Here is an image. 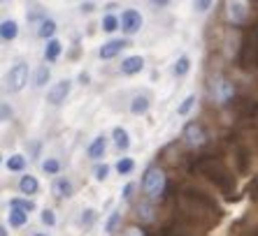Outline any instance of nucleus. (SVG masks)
Masks as SVG:
<instances>
[{
  "instance_id": "nucleus-1",
  "label": "nucleus",
  "mask_w": 258,
  "mask_h": 236,
  "mask_svg": "<svg viewBox=\"0 0 258 236\" xmlns=\"http://www.w3.org/2000/svg\"><path fill=\"white\" fill-rule=\"evenodd\" d=\"M196 169H198L205 178H210L212 183L221 190V192H226V195H230V192L235 190L233 174H230L228 167L223 165L221 160H216V158H198V160H196Z\"/></svg>"
},
{
  "instance_id": "nucleus-2",
  "label": "nucleus",
  "mask_w": 258,
  "mask_h": 236,
  "mask_svg": "<svg viewBox=\"0 0 258 236\" xmlns=\"http://www.w3.org/2000/svg\"><path fill=\"white\" fill-rule=\"evenodd\" d=\"M142 188H144V192H147V197H149V199L161 197L163 190H165V174H163L158 167H149V169H147V174H144Z\"/></svg>"
},
{
  "instance_id": "nucleus-3",
  "label": "nucleus",
  "mask_w": 258,
  "mask_h": 236,
  "mask_svg": "<svg viewBox=\"0 0 258 236\" xmlns=\"http://www.w3.org/2000/svg\"><path fill=\"white\" fill-rule=\"evenodd\" d=\"M212 95H214V100L219 102V104H226V102L233 100V95H235V86L228 81V79L216 77L214 81H212Z\"/></svg>"
},
{
  "instance_id": "nucleus-4",
  "label": "nucleus",
  "mask_w": 258,
  "mask_h": 236,
  "mask_svg": "<svg viewBox=\"0 0 258 236\" xmlns=\"http://www.w3.org/2000/svg\"><path fill=\"white\" fill-rule=\"evenodd\" d=\"M26 83H28V65H26V63H17V65L10 70V74H7V86H10V90L19 93Z\"/></svg>"
},
{
  "instance_id": "nucleus-5",
  "label": "nucleus",
  "mask_w": 258,
  "mask_h": 236,
  "mask_svg": "<svg viewBox=\"0 0 258 236\" xmlns=\"http://www.w3.org/2000/svg\"><path fill=\"white\" fill-rule=\"evenodd\" d=\"M181 137H184V144L191 148H200L207 142V135H205L200 123H188L186 128H184V132H181Z\"/></svg>"
},
{
  "instance_id": "nucleus-6",
  "label": "nucleus",
  "mask_w": 258,
  "mask_h": 236,
  "mask_svg": "<svg viewBox=\"0 0 258 236\" xmlns=\"http://www.w3.org/2000/svg\"><path fill=\"white\" fill-rule=\"evenodd\" d=\"M226 12H228L230 24L240 26L246 21L249 17V7H246V0H226Z\"/></svg>"
},
{
  "instance_id": "nucleus-7",
  "label": "nucleus",
  "mask_w": 258,
  "mask_h": 236,
  "mask_svg": "<svg viewBox=\"0 0 258 236\" xmlns=\"http://www.w3.org/2000/svg\"><path fill=\"white\" fill-rule=\"evenodd\" d=\"M70 88H72V83L68 81V79H63V81H58V83H56V86H51V90H49V95H47L49 104H54V106L63 104V102H66V97H68V95H70Z\"/></svg>"
},
{
  "instance_id": "nucleus-8",
  "label": "nucleus",
  "mask_w": 258,
  "mask_h": 236,
  "mask_svg": "<svg viewBox=\"0 0 258 236\" xmlns=\"http://www.w3.org/2000/svg\"><path fill=\"white\" fill-rule=\"evenodd\" d=\"M121 28H123V33H128V35L138 33V30L142 28V17H140V12L126 10V12L121 14Z\"/></svg>"
},
{
  "instance_id": "nucleus-9",
  "label": "nucleus",
  "mask_w": 258,
  "mask_h": 236,
  "mask_svg": "<svg viewBox=\"0 0 258 236\" xmlns=\"http://www.w3.org/2000/svg\"><path fill=\"white\" fill-rule=\"evenodd\" d=\"M123 47H128L126 40H109V42H105V44L100 47V58H105V60L114 58V56H119L121 53V49Z\"/></svg>"
},
{
  "instance_id": "nucleus-10",
  "label": "nucleus",
  "mask_w": 258,
  "mask_h": 236,
  "mask_svg": "<svg viewBox=\"0 0 258 236\" xmlns=\"http://www.w3.org/2000/svg\"><path fill=\"white\" fill-rule=\"evenodd\" d=\"M142 67H144V60L140 56H128L121 63V72L123 74H138V72H142Z\"/></svg>"
},
{
  "instance_id": "nucleus-11",
  "label": "nucleus",
  "mask_w": 258,
  "mask_h": 236,
  "mask_svg": "<svg viewBox=\"0 0 258 236\" xmlns=\"http://www.w3.org/2000/svg\"><path fill=\"white\" fill-rule=\"evenodd\" d=\"M17 33H19L17 21H12V19L3 21V26H0V37H3V42H12L14 37H17Z\"/></svg>"
},
{
  "instance_id": "nucleus-12",
  "label": "nucleus",
  "mask_w": 258,
  "mask_h": 236,
  "mask_svg": "<svg viewBox=\"0 0 258 236\" xmlns=\"http://www.w3.org/2000/svg\"><path fill=\"white\" fill-rule=\"evenodd\" d=\"M105 148H107V142H105V137H96L93 144L89 146V158L91 160H100L105 155Z\"/></svg>"
},
{
  "instance_id": "nucleus-13",
  "label": "nucleus",
  "mask_w": 258,
  "mask_h": 236,
  "mask_svg": "<svg viewBox=\"0 0 258 236\" xmlns=\"http://www.w3.org/2000/svg\"><path fill=\"white\" fill-rule=\"evenodd\" d=\"M19 190H21L24 195H35L37 190H40V183H37L33 176L26 174V176H21V181H19Z\"/></svg>"
},
{
  "instance_id": "nucleus-14",
  "label": "nucleus",
  "mask_w": 258,
  "mask_h": 236,
  "mask_svg": "<svg viewBox=\"0 0 258 236\" xmlns=\"http://www.w3.org/2000/svg\"><path fill=\"white\" fill-rule=\"evenodd\" d=\"M58 56H60V42L51 37V40H47V47H44V58H47L49 63H54Z\"/></svg>"
},
{
  "instance_id": "nucleus-15",
  "label": "nucleus",
  "mask_w": 258,
  "mask_h": 236,
  "mask_svg": "<svg viewBox=\"0 0 258 236\" xmlns=\"http://www.w3.org/2000/svg\"><path fill=\"white\" fill-rule=\"evenodd\" d=\"M147 109H149V97H147V95H135L131 102V111L133 113H147Z\"/></svg>"
},
{
  "instance_id": "nucleus-16",
  "label": "nucleus",
  "mask_w": 258,
  "mask_h": 236,
  "mask_svg": "<svg viewBox=\"0 0 258 236\" xmlns=\"http://www.w3.org/2000/svg\"><path fill=\"white\" fill-rule=\"evenodd\" d=\"M112 137H114V144L121 148V151H126V148L131 146V139H128V132L123 130V128H114V132H112Z\"/></svg>"
},
{
  "instance_id": "nucleus-17",
  "label": "nucleus",
  "mask_w": 258,
  "mask_h": 236,
  "mask_svg": "<svg viewBox=\"0 0 258 236\" xmlns=\"http://www.w3.org/2000/svg\"><path fill=\"white\" fill-rule=\"evenodd\" d=\"M54 192H56L58 197H70V195H72V183L68 181V178H56Z\"/></svg>"
},
{
  "instance_id": "nucleus-18",
  "label": "nucleus",
  "mask_w": 258,
  "mask_h": 236,
  "mask_svg": "<svg viewBox=\"0 0 258 236\" xmlns=\"http://www.w3.org/2000/svg\"><path fill=\"white\" fill-rule=\"evenodd\" d=\"M26 222H28V213L26 211H19V208L10 211V224H12V227H24Z\"/></svg>"
},
{
  "instance_id": "nucleus-19",
  "label": "nucleus",
  "mask_w": 258,
  "mask_h": 236,
  "mask_svg": "<svg viewBox=\"0 0 258 236\" xmlns=\"http://www.w3.org/2000/svg\"><path fill=\"white\" fill-rule=\"evenodd\" d=\"M40 37H44V40H51L56 33V21H51V19H44L42 24H40Z\"/></svg>"
},
{
  "instance_id": "nucleus-20",
  "label": "nucleus",
  "mask_w": 258,
  "mask_h": 236,
  "mask_svg": "<svg viewBox=\"0 0 258 236\" xmlns=\"http://www.w3.org/2000/svg\"><path fill=\"white\" fill-rule=\"evenodd\" d=\"M5 165H7V169H10V171H24L26 158H24V155H10Z\"/></svg>"
},
{
  "instance_id": "nucleus-21",
  "label": "nucleus",
  "mask_w": 258,
  "mask_h": 236,
  "mask_svg": "<svg viewBox=\"0 0 258 236\" xmlns=\"http://www.w3.org/2000/svg\"><path fill=\"white\" fill-rule=\"evenodd\" d=\"M10 208H19V211L30 213V211H35V204L30 199H19V197H14V199H10Z\"/></svg>"
},
{
  "instance_id": "nucleus-22",
  "label": "nucleus",
  "mask_w": 258,
  "mask_h": 236,
  "mask_svg": "<svg viewBox=\"0 0 258 236\" xmlns=\"http://www.w3.org/2000/svg\"><path fill=\"white\" fill-rule=\"evenodd\" d=\"M138 215L144 220V222H151V220H154V206H151L149 201H142L138 206Z\"/></svg>"
},
{
  "instance_id": "nucleus-23",
  "label": "nucleus",
  "mask_w": 258,
  "mask_h": 236,
  "mask_svg": "<svg viewBox=\"0 0 258 236\" xmlns=\"http://www.w3.org/2000/svg\"><path fill=\"white\" fill-rule=\"evenodd\" d=\"M188 70H191V60H188L186 56H181V58L174 63V67H172V72L177 74V77H184Z\"/></svg>"
},
{
  "instance_id": "nucleus-24",
  "label": "nucleus",
  "mask_w": 258,
  "mask_h": 236,
  "mask_svg": "<svg viewBox=\"0 0 258 236\" xmlns=\"http://www.w3.org/2000/svg\"><path fill=\"white\" fill-rule=\"evenodd\" d=\"M42 171L44 174H49V176H54V174H58L60 171V162L56 158H47L42 162Z\"/></svg>"
},
{
  "instance_id": "nucleus-25",
  "label": "nucleus",
  "mask_w": 258,
  "mask_h": 236,
  "mask_svg": "<svg viewBox=\"0 0 258 236\" xmlns=\"http://www.w3.org/2000/svg\"><path fill=\"white\" fill-rule=\"evenodd\" d=\"M193 106H196V95H188V97H184V102L177 106V113H179V116H186Z\"/></svg>"
},
{
  "instance_id": "nucleus-26",
  "label": "nucleus",
  "mask_w": 258,
  "mask_h": 236,
  "mask_svg": "<svg viewBox=\"0 0 258 236\" xmlns=\"http://www.w3.org/2000/svg\"><path fill=\"white\" fill-rule=\"evenodd\" d=\"M133 169H135V162H133L131 158H121L119 162H116V171H119V174H123V176H126V174H131Z\"/></svg>"
},
{
  "instance_id": "nucleus-27",
  "label": "nucleus",
  "mask_w": 258,
  "mask_h": 236,
  "mask_svg": "<svg viewBox=\"0 0 258 236\" xmlns=\"http://www.w3.org/2000/svg\"><path fill=\"white\" fill-rule=\"evenodd\" d=\"M49 74H51V72H49V67H47V65H42L40 70L35 72V86H37V88H42L44 83L49 81Z\"/></svg>"
},
{
  "instance_id": "nucleus-28",
  "label": "nucleus",
  "mask_w": 258,
  "mask_h": 236,
  "mask_svg": "<svg viewBox=\"0 0 258 236\" xmlns=\"http://www.w3.org/2000/svg\"><path fill=\"white\" fill-rule=\"evenodd\" d=\"M119 220H121V213H119V211H114V213H112V215L107 218V222H105V231H107V234H112V231L116 229Z\"/></svg>"
},
{
  "instance_id": "nucleus-29",
  "label": "nucleus",
  "mask_w": 258,
  "mask_h": 236,
  "mask_svg": "<svg viewBox=\"0 0 258 236\" xmlns=\"http://www.w3.org/2000/svg\"><path fill=\"white\" fill-rule=\"evenodd\" d=\"M116 28H119V21H116V17H112V14H109V17L102 19V30H105V33H114Z\"/></svg>"
},
{
  "instance_id": "nucleus-30",
  "label": "nucleus",
  "mask_w": 258,
  "mask_h": 236,
  "mask_svg": "<svg viewBox=\"0 0 258 236\" xmlns=\"http://www.w3.org/2000/svg\"><path fill=\"white\" fill-rule=\"evenodd\" d=\"M40 218H42V222L47 224V227H54V224H56V215H54V211H51V208H44Z\"/></svg>"
},
{
  "instance_id": "nucleus-31",
  "label": "nucleus",
  "mask_w": 258,
  "mask_h": 236,
  "mask_svg": "<svg viewBox=\"0 0 258 236\" xmlns=\"http://www.w3.org/2000/svg\"><path fill=\"white\" fill-rule=\"evenodd\" d=\"M107 174H109V167L107 165H98L96 169H93V176H96L98 181H105V178H107Z\"/></svg>"
},
{
  "instance_id": "nucleus-32",
  "label": "nucleus",
  "mask_w": 258,
  "mask_h": 236,
  "mask_svg": "<svg viewBox=\"0 0 258 236\" xmlns=\"http://www.w3.org/2000/svg\"><path fill=\"white\" fill-rule=\"evenodd\" d=\"M212 7V0H196V10L198 12H207Z\"/></svg>"
},
{
  "instance_id": "nucleus-33",
  "label": "nucleus",
  "mask_w": 258,
  "mask_h": 236,
  "mask_svg": "<svg viewBox=\"0 0 258 236\" xmlns=\"http://www.w3.org/2000/svg\"><path fill=\"white\" fill-rule=\"evenodd\" d=\"M93 218H96V215H93V211H91V208H86V213L82 215V224H86V227H89V224L93 222Z\"/></svg>"
},
{
  "instance_id": "nucleus-34",
  "label": "nucleus",
  "mask_w": 258,
  "mask_h": 236,
  "mask_svg": "<svg viewBox=\"0 0 258 236\" xmlns=\"http://www.w3.org/2000/svg\"><path fill=\"white\" fill-rule=\"evenodd\" d=\"M123 236H147V234H144V229H140V227H128Z\"/></svg>"
},
{
  "instance_id": "nucleus-35",
  "label": "nucleus",
  "mask_w": 258,
  "mask_h": 236,
  "mask_svg": "<svg viewBox=\"0 0 258 236\" xmlns=\"http://www.w3.org/2000/svg\"><path fill=\"white\" fill-rule=\"evenodd\" d=\"M165 236H193V234H188V231H184V229H168Z\"/></svg>"
},
{
  "instance_id": "nucleus-36",
  "label": "nucleus",
  "mask_w": 258,
  "mask_h": 236,
  "mask_svg": "<svg viewBox=\"0 0 258 236\" xmlns=\"http://www.w3.org/2000/svg\"><path fill=\"white\" fill-rule=\"evenodd\" d=\"M10 116H12V109H10L7 104H3V121L7 123V121H10Z\"/></svg>"
},
{
  "instance_id": "nucleus-37",
  "label": "nucleus",
  "mask_w": 258,
  "mask_h": 236,
  "mask_svg": "<svg viewBox=\"0 0 258 236\" xmlns=\"http://www.w3.org/2000/svg\"><path fill=\"white\" fill-rule=\"evenodd\" d=\"M154 7H168L170 5V0H149Z\"/></svg>"
},
{
  "instance_id": "nucleus-38",
  "label": "nucleus",
  "mask_w": 258,
  "mask_h": 236,
  "mask_svg": "<svg viewBox=\"0 0 258 236\" xmlns=\"http://www.w3.org/2000/svg\"><path fill=\"white\" fill-rule=\"evenodd\" d=\"M253 58H256V65H258V33H256V40H253Z\"/></svg>"
},
{
  "instance_id": "nucleus-39",
  "label": "nucleus",
  "mask_w": 258,
  "mask_h": 236,
  "mask_svg": "<svg viewBox=\"0 0 258 236\" xmlns=\"http://www.w3.org/2000/svg\"><path fill=\"white\" fill-rule=\"evenodd\" d=\"M131 195H133V183H128L126 188H123V197H126V199H128V197H131Z\"/></svg>"
},
{
  "instance_id": "nucleus-40",
  "label": "nucleus",
  "mask_w": 258,
  "mask_h": 236,
  "mask_svg": "<svg viewBox=\"0 0 258 236\" xmlns=\"http://www.w3.org/2000/svg\"><path fill=\"white\" fill-rule=\"evenodd\" d=\"M0 236H7V229H5V227H0Z\"/></svg>"
},
{
  "instance_id": "nucleus-41",
  "label": "nucleus",
  "mask_w": 258,
  "mask_h": 236,
  "mask_svg": "<svg viewBox=\"0 0 258 236\" xmlns=\"http://www.w3.org/2000/svg\"><path fill=\"white\" fill-rule=\"evenodd\" d=\"M249 236H258V229H253V231H251V234H249Z\"/></svg>"
},
{
  "instance_id": "nucleus-42",
  "label": "nucleus",
  "mask_w": 258,
  "mask_h": 236,
  "mask_svg": "<svg viewBox=\"0 0 258 236\" xmlns=\"http://www.w3.org/2000/svg\"><path fill=\"white\" fill-rule=\"evenodd\" d=\"M33 236H47V234H33Z\"/></svg>"
}]
</instances>
